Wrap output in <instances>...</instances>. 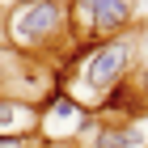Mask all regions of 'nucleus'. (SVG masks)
I'll return each mask as SVG.
<instances>
[{
  "label": "nucleus",
  "instance_id": "obj_1",
  "mask_svg": "<svg viewBox=\"0 0 148 148\" xmlns=\"http://www.w3.org/2000/svg\"><path fill=\"white\" fill-rule=\"evenodd\" d=\"M140 38L144 30H127L119 38H106L97 47H85L72 55V68L59 72V93H68L76 106H85L89 114H102V106L123 89L140 59Z\"/></svg>",
  "mask_w": 148,
  "mask_h": 148
},
{
  "label": "nucleus",
  "instance_id": "obj_2",
  "mask_svg": "<svg viewBox=\"0 0 148 148\" xmlns=\"http://www.w3.org/2000/svg\"><path fill=\"white\" fill-rule=\"evenodd\" d=\"M4 38L13 51L21 55H42L51 47L76 55V47L68 38V13L64 0H34V4H13L4 17Z\"/></svg>",
  "mask_w": 148,
  "mask_h": 148
},
{
  "label": "nucleus",
  "instance_id": "obj_3",
  "mask_svg": "<svg viewBox=\"0 0 148 148\" xmlns=\"http://www.w3.org/2000/svg\"><path fill=\"white\" fill-rule=\"evenodd\" d=\"M64 13H68V38L76 51L140 25V0H64Z\"/></svg>",
  "mask_w": 148,
  "mask_h": 148
},
{
  "label": "nucleus",
  "instance_id": "obj_4",
  "mask_svg": "<svg viewBox=\"0 0 148 148\" xmlns=\"http://www.w3.org/2000/svg\"><path fill=\"white\" fill-rule=\"evenodd\" d=\"M93 114L85 106H76L68 93H51L38 110V140L47 144H76L85 136V127H89Z\"/></svg>",
  "mask_w": 148,
  "mask_h": 148
},
{
  "label": "nucleus",
  "instance_id": "obj_5",
  "mask_svg": "<svg viewBox=\"0 0 148 148\" xmlns=\"http://www.w3.org/2000/svg\"><path fill=\"white\" fill-rule=\"evenodd\" d=\"M93 148H148V131L127 119H102L93 131Z\"/></svg>",
  "mask_w": 148,
  "mask_h": 148
},
{
  "label": "nucleus",
  "instance_id": "obj_6",
  "mask_svg": "<svg viewBox=\"0 0 148 148\" xmlns=\"http://www.w3.org/2000/svg\"><path fill=\"white\" fill-rule=\"evenodd\" d=\"M0 136H38V106L25 97H0Z\"/></svg>",
  "mask_w": 148,
  "mask_h": 148
}]
</instances>
